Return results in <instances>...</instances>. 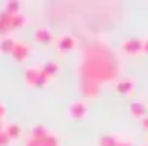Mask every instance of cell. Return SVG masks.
Listing matches in <instances>:
<instances>
[{
	"mask_svg": "<svg viewBox=\"0 0 148 146\" xmlns=\"http://www.w3.org/2000/svg\"><path fill=\"white\" fill-rule=\"evenodd\" d=\"M130 114L134 118H146L148 116V108L144 101H132L130 104Z\"/></svg>",
	"mask_w": 148,
	"mask_h": 146,
	"instance_id": "8992f818",
	"label": "cell"
},
{
	"mask_svg": "<svg viewBox=\"0 0 148 146\" xmlns=\"http://www.w3.org/2000/svg\"><path fill=\"white\" fill-rule=\"evenodd\" d=\"M4 116H6V106H4V101H0V122H2Z\"/></svg>",
	"mask_w": 148,
	"mask_h": 146,
	"instance_id": "ffe728a7",
	"label": "cell"
},
{
	"mask_svg": "<svg viewBox=\"0 0 148 146\" xmlns=\"http://www.w3.org/2000/svg\"><path fill=\"white\" fill-rule=\"evenodd\" d=\"M4 132L8 134L10 140H16V138L23 136V128H21V124H8V126L4 128Z\"/></svg>",
	"mask_w": 148,
	"mask_h": 146,
	"instance_id": "5bb4252c",
	"label": "cell"
},
{
	"mask_svg": "<svg viewBox=\"0 0 148 146\" xmlns=\"http://www.w3.org/2000/svg\"><path fill=\"white\" fill-rule=\"evenodd\" d=\"M21 8H23V4L18 2V0H6L2 10L8 12V14H21Z\"/></svg>",
	"mask_w": 148,
	"mask_h": 146,
	"instance_id": "8fae6325",
	"label": "cell"
},
{
	"mask_svg": "<svg viewBox=\"0 0 148 146\" xmlns=\"http://www.w3.org/2000/svg\"><path fill=\"white\" fill-rule=\"evenodd\" d=\"M10 16H12V14L0 10V35H2V37H6V33L12 31V29H10Z\"/></svg>",
	"mask_w": 148,
	"mask_h": 146,
	"instance_id": "30bf717a",
	"label": "cell"
},
{
	"mask_svg": "<svg viewBox=\"0 0 148 146\" xmlns=\"http://www.w3.org/2000/svg\"><path fill=\"white\" fill-rule=\"evenodd\" d=\"M29 57H31V47H29V43L16 41V45H14V49H12V59L18 61V63H23V61H27Z\"/></svg>",
	"mask_w": 148,
	"mask_h": 146,
	"instance_id": "3957f363",
	"label": "cell"
},
{
	"mask_svg": "<svg viewBox=\"0 0 148 146\" xmlns=\"http://www.w3.org/2000/svg\"><path fill=\"white\" fill-rule=\"evenodd\" d=\"M142 53H148V39L142 41Z\"/></svg>",
	"mask_w": 148,
	"mask_h": 146,
	"instance_id": "44dd1931",
	"label": "cell"
},
{
	"mask_svg": "<svg viewBox=\"0 0 148 146\" xmlns=\"http://www.w3.org/2000/svg\"><path fill=\"white\" fill-rule=\"evenodd\" d=\"M27 21H29V16H25L23 12L21 14H12L10 16V29L14 31V29H23L25 25H27Z\"/></svg>",
	"mask_w": 148,
	"mask_h": 146,
	"instance_id": "7c38bea8",
	"label": "cell"
},
{
	"mask_svg": "<svg viewBox=\"0 0 148 146\" xmlns=\"http://www.w3.org/2000/svg\"><path fill=\"white\" fill-rule=\"evenodd\" d=\"M41 71H43L45 75H49V77H55V75L59 73V65H57L55 61H47V63L41 65Z\"/></svg>",
	"mask_w": 148,
	"mask_h": 146,
	"instance_id": "4fadbf2b",
	"label": "cell"
},
{
	"mask_svg": "<svg viewBox=\"0 0 148 146\" xmlns=\"http://www.w3.org/2000/svg\"><path fill=\"white\" fill-rule=\"evenodd\" d=\"M4 128H6V126H4L2 122H0V132H4Z\"/></svg>",
	"mask_w": 148,
	"mask_h": 146,
	"instance_id": "603a6c76",
	"label": "cell"
},
{
	"mask_svg": "<svg viewBox=\"0 0 148 146\" xmlns=\"http://www.w3.org/2000/svg\"><path fill=\"white\" fill-rule=\"evenodd\" d=\"M49 134V130L43 126V124H35L33 128H31V138H37V140H41V138H45Z\"/></svg>",
	"mask_w": 148,
	"mask_h": 146,
	"instance_id": "2e32d148",
	"label": "cell"
},
{
	"mask_svg": "<svg viewBox=\"0 0 148 146\" xmlns=\"http://www.w3.org/2000/svg\"><path fill=\"white\" fill-rule=\"evenodd\" d=\"M118 146H134L130 138H124V136H118Z\"/></svg>",
	"mask_w": 148,
	"mask_h": 146,
	"instance_id": "d6986e66",
	"label": "cell"
},
{
	"mask_svg": "<svg viewBox=\"0 0 148 146\" xmlns=\"http://www.w3.org/2000/svg\"><path fill=\"white\" fill-rule=\"evenodd\" d=\"M142 128L148 132V116H146V118H142Z\"/></svg>",
	"mask_w": 148,
	"mask_h": 146,
	"instance_id": "7402d4cb",
	"label": "cell"
},
{
	"mask_svg": "<svg viewBox=\"0 0 148 146\" xmlns=\"http://www.w3.org/2000/svg\"><path fill=\"white\" fill-rule=\"evenodd\" d=\"M35 41L41 43V45H49V43L53 41V33H51V29H47V27H39V29L35 31Z\"/></svg>",
	"mask_w": 148,
	"mask_h": 146,
	"instance_id": "5b68a950",
	"label": "cell"
},
{
	"mask_svg": "<svg viewBox=\"0 0 148 146\" xmlns=\"http://www.w3.org/2000/svg\"><path fill=\"white\" fill-rule=\"evenodd\" d=\"M10 144V138L6 132H0V146H8Z\"/></svg>",
	"mask_w": 148,
	"mask_h": 146,
	"instance_id": "ac0fdd59",
	"label": "cell"
},
{
	"mask_svg": "<svg viewBox=\"0 0 148 146\" xmlns=\"http://www.w3.org/2000/svg\"><path fill=\"white\" fill-rule=\"evenodd\" d=\"M142 146H148V144H142Z\"/></svg>",
	"mask_w": 148,
	"mask_h": 146,
	"instance_id": "cb8c5ba5",
	"label": "cell"
},
{
	"mask_svg": "<svg viewBox=\"0 0 148 146\" xmlns=\"http://www.w3.org/2000/svg\"><path fill=\"white\" fill-rule=\"evenodd\" d=\"M39 77H41V67H29L27 71H25V81H27V85H37V81H39Z\"/></svg>",
	"mask_w": 148,
	"mask_h": 146,
	"instance_id": "52a82bcc",
	"label": "cell"
},
{
	"mask_svg": "<svg viewBox=\"0 0 148 146\" xmlns=\"http://www.w3.org/2000/svg\"><path fill=\"white\" fill-rule=\"evenodd\" d=\"M120 49H122L124 55H138V53H142V39H138V37L124 39Z\"/></svg>",
	"mask_w": 148,
	"mask_h": 146,
	"instance_id": "7a4b0ae2",
	"label": "cell"
},
{
	"mask_svg": "<svg viewBox=\"0 0 148 146\" xmlns=\"http://www.w3.org/2000/svg\"><path fill=\"white\" fill-rule=\"evenodd\" d=\"M116 91L122 93V95H128L134 91V79H120L116 83Z\"/></svg>",
	"mask_w": 148,
	"mask_h": 146,
	"instance_id": "9c48e42d",
	"label": "cell"
},
{
	"mask_svg": "<svg viewBox=\"0 0 148 146\" xmlns=\"http://www.w3.org/2000/svg\"><path fill=\"white\" fill-rule=\"evenodd\" d=\"M97 146H118V136H114V134H101L97 138Z\"/></svg>",
	"mask_w": 148,
	"mask_h": 146,
	"instance_id": "9a60e30c",
	"label": "cell"
},
{
	"mask_svg": "<svg viewBox=\"0 0 148 146\" xmlns=\"http://www.w3.org/2000/svg\"><path fill=\"white\" fill-rule=\"evenodd\" d=\"M39 142H41V146H61V140H59L55 134H51V132H49L45 138H41Z\"/></svg>",
	"mask_w": 148,
	"mask_h": 146,
	"instance_id": "e0dca14e",
	"label": "cell"
},
{
	"mask_svg": "<svg viewBox=\"0 0 148 146\" xmlns=\"http://www.w3.org/2000/svg\"><path fill=\"white\" fill-rule=\"evenodd\" d=\"M16 41L12 37H0V53H4V55H12V49H14Z\"/></svg>",
	"mask_w": 148,
	"mask_h": 146,
	"instance_id": "ba28073f",
	"label": "cell"
},
{
	"mask_svg": "<svg viewBox=\"0 0 148 146\" xmlns=\"http://www.w3.org/2000/svg\"><path fill=\"white\" fill-rule=\"evenodd\" d=\"M75 45H77V41H75V37H71V35H63V37L57 39V49H59V53H69V51L75 49Z\"/></svg>",
	"mask_w": 148,
	"mask_h": 146,
	"instance_id": "277c9868",
	"label": "cell"
},
{
	"mask_svg": "<svg viewBox=\"0 0 148 146\" xmlns=\"http://www.w3.org/2000/svg\"><path fill=\"white\" fill-rule=\"evenodd\" d=\"M87 112L89 110H87V104L83 99H75L67 108V114H69L71 120H83V118H87Z\"/></svg>",
	"mask_w": 148,
	"mask_h": 146,
	"instance_id": "6da1fadb",
	"label": "cell"
}]
</instances>
